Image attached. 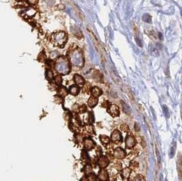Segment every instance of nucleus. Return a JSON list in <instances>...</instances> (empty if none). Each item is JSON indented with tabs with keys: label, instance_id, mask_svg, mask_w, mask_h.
Segmentation results:
<instances>
[{
	"label": "nucleus",
	"instance_id": "f03ea898",
	"mask_svg": "<svg viewBox=\"0 0 182 181\" xmlns=\"http://www.w3.org/2000/svg\"><path fill=\"white\" fill-rule=\"evenodd\" d=\"M111 140L113 142L117 144L122 142L123 140L122 133L118 130H115L111 135Z\"/></svg>",
	"mask_w": 182,
	"mask_h": 181
},
{
	"label": "nucleus",
	"instance_id": "6e6552de",
	"mask_svg": "<svg viewBox=\"0 0 182 181\" xmlns=\"http://www.w3.org/2000/svg\"><path fill=\"white\" fill-rule=\"evenodd\" d=\"M98 178H99L100 181H108V174L107 171L105 170H100L99 172V175H98Z\"/></svg>",
	"mask_w": 182,
	"mask_h": 181
},
{
	"label": "nucleus",
	"instance_id": "1a4fd4ad",
	"mask_svg": "<svg viewBox=\"0 0 182 181\" xmlns=\"http://www.w3.org/2000/svg\"><path fill=\"white\" fill-rule=\"evenodd\" d=\"M72 9L74 10V11L76 14H77V15L79 16V17L81 18V20L85 19V16H84V14H83V12H81V10L79 9V8L78 7L77 5H75V4H73Z\"/></svg>",
	"mask_w": 182,
	"mask_h": 181
},
{
	"label": "nucleus",
	"instance_id": "c85d7f7f",
	"mask_svg": "<svg viewBox=\"0 0 182 181\" xmlns=\"http://www.w3.org/2000/svg\"><path fill=\"white\" fill-rule=\"evenodd\" d=\"M72 110L74 111V112H78L79 111V106L78 104H74L72 106Z\"/></svg>",
	"mask_w": 182,
	"mask_h": 181
},
{
	"label": "nucleus",
	"instance_id": "b1692460",
	"mask_svg": "<svg viewBox=\"0 0 182 181\" xmlns=\"http://www.w3.org/2000/svg\"><path fill=\"white\" fill-rule=\"evenodd\" d=\"M135 40H136V42L137 44H138V46H143L142 41H141L140 37H139V36H138V34H136V36H135Z\"/></svg>",
	"mask_w": 182,
	"mask_h": 181
},
{
	"label": "nucleus",
	"instance_id": "aec40b11",
	"mask_svg": "<svg viewBox=\"0 0 182 181\" xmlns=\"http://www.w3.org/2000/svg\"><path fill=\"white\" fill-rule=\"evenodd\" d=\"M81 159L84 160V161H85V162H87L89 160V155H88V153L85 151H82Z\"/></svg>",
	"mask_w": 182,
	"mask_h": 181
},
{
	"label": "nucleus",
	"instance_id": "2eb2a0df",
	"mask_svg": "<svg viewBox=\"0 0 182 181\" xmlns=\"http://www.w3.org/2000/svg\"><path fill=\"white\" fill-rule=\"evenodd\" d=\"M98 99L96 98H89V101H88V104H89V107H91V108H93V107H95L96 105H97L98 104Z\"/></svg>",
	"mask_w": 182,
	"mask_h": 181
},
{
	"label": "nucleus",
	"instance_id": "f257e3e1",
	"mask_svg": "<svg viewBox=\"0 0 182 181\" xmlns=\"http://www.w3.org/2000/svg\"><path fill=\"white\" fill-rule=\"evenodd\" d=\"M52 41L56 46H62L67 41V35L63 32L55 33L52 35Z\"/></svg>",
	"mask_w": 182,
	"mask_h": 181
},
{
	"label": "nucleus",
	"instance_id": "f8f14e48",
	"mask_svg": "<svg viewBox=\"0 0 182 181\" xmlns=\"http://www.w3.org/2000/svg\"><path fill=\"white\" fill-rule=\"evenodd\" d=\"M57 93L61 98H64L67 95V90L64 87H59L57 89Z\"/></svg>",
	"mask_w": 182,
	"mask_h": 181
},
{
	"label": "nucleus",
	"instance_id": "f3484780",
	"mask_svg": "<svg viewBox=\"0 0 182 181\" xmlns=\"http://www.w3.org/2000/svg\"><path fill=\"white\" fill-rule=\"evenodd\" d=\"M143 21L145 22H148V23H151V16L150 14H144L143 16Z\"/></svg>",
	"mask_w": 182,
	"mask_h": 181
},
{
	"label": "nucleus",
	"instance_id": "0eeeda50",
	"mask_svg": "<svg viewBox=\"0 0 182 181\" xmlns=\"http://www.w3.org/2000/svg\"><path fill=\"white\" fill-rule=\"evenodd\" d=\"M109 163H110L109 160H108L106 157H104V156H102V157L99 159V160H98V165H99L100 167L102 168L107 167Z\"/></svg>",
	"mask_w": 182,
	"mask_h": 181
},
{
	"label": "nucleus",
	"instance_id": "423d86ee",
	"mask_svg": "<svg viewBox=\"0 0 182 181\" xmlns=\"http://www.w3.org/2000/svg\"><path fill=\"white\" fill-rule=\"evenodd\" d=\"M108 112L110 113V115H112V116H119L120 114L119 109V107L117 105L112 104L109 106V108L108 109Z\"/></svg>",
	"mask_w": 182,
	"mask_h": 181
},
{
	"label": "nucleus",
	"instance_id": "dca6fc26",
	"mask_svg": "<svg viewBox=\"0 0 182 181\" xmlns=\"http://www.w3.org/2000/svg\"><path fill=\"white\" fill-rule=\"evenodd\" d=\"M100 141L102 142V143L103 144V145H107V144L110 142V139H109V138L107 136V135H100Z\"/></svg>",
	"mask_w": 182,
	"mask_h": 181
},
{
	"label": "nucleus",
	"instance_id": "393cba45",
	"mask_svg": "<svg viewBox=\"0 0 182 181\" xmlns=\"http://www.w3.org/2000/svg\"><path fill=\"white\" fill-rule=\"evenodd\" d=\"M95 121V119H94L93 114L92 112L89 113V123H93Z\"/></svg>",
	"mask_w": 182,
	"mask_h": 181
},
{
	"label": "nucleus",
	"instance_id": "9d476101",
	"mask_svg": "<svg viewBox=\"0 0 182 181\" xmlns=\"http://www.w3.org/2000/svg\"><path fill=\"white\" fill-rule=\"evenodd\" d=\"M102 93V90L100 89H99V88H98V87H95L92 88V89H91V95H92V96L93 97V98H97L99 96L101 95Z\"/></svg>",
	"mask_w": 182,
	"mask_h": 181
},
{
	"label": "nucleus",
	"instance_id": "6ab92c4d",
	"mask_svg": "<svg viewBox=\"0 0 182 181\" xmlns=\"http://www.w3.org/2000/svg\"><path fill=\"white\" fill-rule=\"evenodd\" d=\"M92 172V168L91 165H89V164H87V165H86L85 167H84V173H85V174H89L90 173H91Z\"/></svg>",
	"mask_w": 182,
	"mask_h": 181
},
{
	"label": "nucleus",
	"instance_id": "ddd939ff",
	"mask_svg": "<svg viewBox=\"0 0 182 181\" xmlns=\"http://www.w3.org/2000/svg\"><path fill=\"white\" fill-rule=\"evenodd\" d=\"M130 170L129 169V168H125V169H124L122 170V177L124 180H126L128 179V178H129V176H130Z\"/></svg>",
	"mask_w": 182,
	"mask_h": 181
},
{
	"label": "nucleus",
	"instance_id": "412c9836",
	"mask_svg": "<svg viewBox=\"0 0 182 181\" xmlns=\"http://www.w3.org/2000/svg\"><path fill=\"white\" fill-rule=\"evenodd\" d=\"M122 108H123V110H124V112L127 113V114H130V108H128V106H127V105L125 104L124 102H122Z\"/></svg>",
	"mask_w": 182,
	"mask_h": 181
},
{
	"label": "nucleus",
	"instance_id": "bb28decb",
	"mask_svg": "<svg viewBox=\"0 0 182 181\" xmlns=\"http://www.w3.org/2000/svg\"><path fill=\"white\" fill-rule=\"evenodd\" d=\"M121 130L124 131V132H127V131H128L129 130V127L127 125L124 124L121 126Z\"/></svg>",
	"mask_w": 182,
	"mask_h": 181
},
{
	"label": "nucleus",
	"instance_id": "5701e85b",
	"mask_svg": "<svg viewBox=\"0 0 182 181\" xmlns=\"http://www.w3.org/2000/svg\"><path fill=\"white\" fill-rule=\"evenodd\" d=\"M75 138L76 140H77V142H79V143L82 142L84 140V138L83 135H82L81 134H79V133H78V134L75 135Z\"/></svg>",
	"mask_w": 182,
	"mask_h": 181
},
{
	"label": "nucleus",
	"instance_id": "9b49d317",
	"mask_svg": "<svg viewBox=\"0 0 182 181\" xmlns=\"http://www.w3.org/2000/svg\"><path fill=\"white\" fill-rule=\"evenodd\" d=\"M74 81L76 84L79 85H83L84 83H85V80H84L83 78L79 74H75L74 76Z\"/></svg>",
	"mask_w": 182,
	"mask_h": 181
},
{
	"label": "nucleus",
	"instance_id": "a878e982",
	"mask_svg": "<svg viewBox=\"0 0 182 181\" xmlns=\"http://www.w3.org/2000/svg\"><path fill=\"white\" fill-rule=\"evenodd\" d=\"M55 81L57 84H60L61 81H62V78H61L60 75H57L55 78Z\"/></svg>",
	"mask_w": 182,
	"mask_h": 181
},
{
	"label": "nucleus",
	"instance_id": "20e7f679",
	"mask_svg": "<svg viewBox=\"0 0 182 181\" xmlns=\"http://www.w3.org/2000/svg\"><path fill=\"white\" fill-rule=\"evenodd\" d=\"M136 140L133 136L131 135H127L126 139V147L127 149H131L136 145Z\"/></svg>",
	"mask_w": 182,
	"mask_h": 181
},
{
	"label": "nucleus",
	"instance_id": "39448f33",
	"mask_svg": "<svg viewBox=\"0 0 182 181\" xmlns=\"http://www.w3.org/2000/svg\"><path fill=\"white\" fill-rule=\"evenodd\" d=\"M126 153L124 149L122 148H117L114 150V156L115 157L118 159H122L126 157Z\"/></svg>",
	"mask_w": 182,
	"mask_h": 181
},
{
	"label": "nucleus",
	"instance_id": "7c9ffc66",
	"mask_svg": "<svg viewBox=\"0 0 182 181\" xmlns=\"http://www.w3.org/2000/svg\"><path fill=\"white\" fill-rule=\"evenodd\" d=\"M66 1H67V2H68V3H71L72 0H66Z\"/></svg>",
	"mask_w": 182,
	"mask_h": 181
},
{
	"label": "nucleus",
	"instance_id": "cd10ccee",
	"mask_svg": "<svg viewBox=\"0 0 182 181\" xmlns=\"http://www.w3.org/2000/svg\"><path fill=\"white\" fill-rule=\"evenodd\" d=\"M79 110L81 111V112H82V113L85 112L86 110H87V107H86L85 105L84 104V105H83V106H81V107H80Z\"/></svg>",
	"mask_w": 182,
	"mask_h": 181
},
{
	"label": "nucleus",
	"instance_id": "4468645a",
	"mask_svg": "<svg viewBox=\"0 0 182 181\" xmlns=\"http://www.w3.org/2000/svg\"><path fill=\"white\" fill-rule=\"evenodd\" d=\"M70 93L72 95H77L79 93V88L77 87V86L73 85L72 87H70Z\"/></svg>",
	"mask_w": 182,
	"mask_h": 181
},
{
	"label": "nucleus",
	"instance_id": "7ed1b4c3",
	"mask_svg": "<svg viewBox=\"0 0 182 181\" xmlns=\"http://www.w3.org/2000/svg\"><path fill=\"white\" fill-rule=\"evenodd\" d=\"M84 141V147L86 150H91L93 148L95 147L96 144L94 141L90 138H85L83 140Z\"/></svg>",
	"mask_w": 182,
	"mask_h": 181
},
{
	"label": "nucleus",
	"instance_id": "a211bd4d",
	"mask_svg": "<svg viewBox=\"0 0 182 181\" xmlns=\"http://www.w3.org/2000/svg\"><path fill=\"white\" fill-rule=\"evenodd\" d=\"M85 132L88 133L89 135H93L94 134V130L93 127L91 126V125H88V126H86L85 128Z\"/></svg>",
	"mask_w": 182,
	"mask_h": 181
},
{
	"label": "nucleus",
	"instance_id": "4be33fe9",
	"mask_svg": "<svg viewBox=\"0 0 182 181\" xmlns=\"http://www.w3.org/2000/svg\"><path fill=\"white\" fill-rule=\"evenodd\" d=\"M46 79L49 80V81H51L53 79V74L52 72H51L50 69H48L46 72Z\"/></svg>",
	"mask_w": 182,
	"mask_h": 181
},
{
	"label": "nucleus",
	"instance_id": "c756f323",
	"mask_svg": "<svg viewBox=\"0 0 182 181\" xmlns=\"http://www.w3.org/2000/svg\"><path fill=\"white\" fill-rule=\"evenodd\" d=\"M39 0H28V2L32 5H36L38 3Z\"/></svg>",
	"mask_w": 182,
	"mask_h": 181
}]
</instances>
